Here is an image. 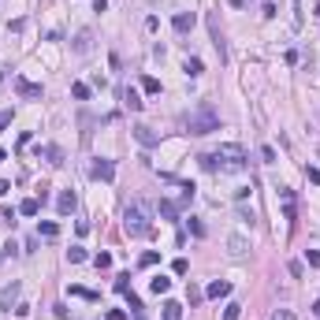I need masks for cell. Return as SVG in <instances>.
I'll return each mask as SVG.
<instances>
[{"label": "cell", "mask_w": 320, "mask_h": 320, "mask_svg": "<svg viewBox=\"0 0 320 320\" xmlns=\"http://www.w3.org/2000/svg\"><path fill=\"white\" fill-rule=\"evenodd\" d=\"M186 130H190L194 138H205V134H213V130H220V112H216L209 101H201L190 112V119H186Z\"/></svg>", "instance_id": "obj_1"}, {"label": "cell", "mask_w": 320, "mask_h": 320, "mask_svg": "<svg viewBox=\"0 0 320 320\" xmlns=\"http://www.w3.org/2000/svg\"><path fill=\"white\" fill-rule=\"evenodd\" d=\"M123 231H127L130 238H145V235L153 231V223H149V213H145V205L130 201V205L123 209Z\"/></svg>", "instance_id": "obj_2"}, {"label": "cell", "mask_w": 320, "mask_h": 320, "mask_svg": "<svg viewBox=\"0 0 320 320\" xmlns=\"http://www.w3.org/2000/svg\"><path fill=\"white\" fill-rule=\"evenodd\" d=\"M213 160H216V168H220V171H231V175H238V171L249 168V157H246L242 145H220V149L213 153Z\"/></svg>", "instance_id": "obj_3"}, {"label": "cell", "mask_w": 320, "mask_h": 320, "mask_svg": "<svg viewBox=\"0 0 320 320\" xmlns=\"http://www.w3.org/2000/svg\"><path fill=\"white\" fill-rule=\"evenodd\" d=\"M279 205H283V220H298V198H294V190L279 186Z\"/></svg>", "instance_id": "obj_4"}, {"label": "cell", "mask_w": 320, "mask_h": 320, "mask_svg": "<svg viewBox=\"0 0 320 320\" xmlns=\"http://www.w3.org/2000/svg\"><path fill=\"white\" fill-rule=\"evenodd\" d=\"M209 34H213V45H216V52H220V64L227 60V41H223V30H220V22H216V15H209Z\"/></svg>", "instance_id": "obj_5"}, {"label": "cell", "mask_w": 320, "mask_h": 320, "mask_svg": "<svg viewBox=\"0 0 320 320\" xmlns=\"http://www.w3.org/2000/svg\"><path fill=\"white\" fill-rule=\"evenodd\" d=\"M71 52H79V56H90V52H93V30H79V34L71 37Z\"/></svg>", "instance_id": "obj_6"}, {"label": "cell", "mask_w": 320, "mask_h": 320, "mask_svg": "<svg viewBox=\"0 0 320 320\" xmlns=\"http://www.w3.org/2000/svg\"><path fill=\"white\" fill-rule=\"evenodd\" d=\"M90 175H93V179H101V183H112V179H115V164H112V160H105V157H101V160H93V168H90Z\"/></svg>", "instance_id": "obj_7"}, {"label": "cell", "mask_w": 320, "mask_h": 320, "mask_svg": "<svg viewBox=\"0 0 320 320\" xmlns=\"http://www.w3.org/2000/svg\"><path fill=\"white\" fill-rule=\"evenodd\" d=\"M19 291H22L19 283H7V287H0V309H15V306H19Z\"/></svg>", "instance_id": "obj_8"}, {"label": "cell", "mask_w": 320, "mask_h": 320, "mask_svg": "<svg viewBox=\"0 0 320 320\" xmlns=\"http://www.w3.org/2000/svg\"><path fill=\"white\" fill-rule=\"evenodd\" d=\"M227 253L235 257V261H238V257H246V253H249V242H246V235H227Z\"/></svg>", "instance_id": "obj_9"}, {"label": "cell", "mask_w": 320, "mask_h": 320, "mask_svg": "<svg viewBox=\"0 0 320 320\" xmlns=\"http://www.w3.org/2000/svg\"><path fill=\"white\" fill-rule=\"evenodd\" d=\"M194 22H198V15H194V11H175L171 26H175L179 34H190V30H194Z\"/></svg>", "instance_id": "obj_10"}, {"label": "cell", "mask_w": 320, "mask_h": 320, "mask_svg": "<svg viewBox=\"0 0 320 320\" xmlns=\"http://www.w3.org/2000/svg\"><path fill=\"white\" fill-rule=\"evenodd\" d=\"M15 90H19V97H26V101H37V97H41V86H37V82H26V79H15Z\"/></svg>", "instance_id": "obj_11"}, {"label": "cell", "mask_w": 320, "mask_h": 320, "mask_svg": "<svg viewBox=\"0 0 320 320\" xmlns=\"http://www.w3.org/2000/svg\"><path fill=\"white\" fill-rule=\"evenodd\" d=\"M134 138H138V145H145V149L160 145V134H157V130H149V127H134Z\"/></svg>", "instance_id": "obj_12"}, {"label": "cell", "mask_w": 320, "mask_h": 320, "mask_svg": "<svg viewBox=\"0 0 320 320\" xmlns=\"http://www.w3.org/2000/svg\"><path fill=\"white\" fill-rule=\"evenodd\" d=\"M75 205H79V198H75L71 190H64V194L56 198V209H60V216H71V213H75Z\"/></svg>", "instance_id": "obj_13"}, {"label": "cell", "mask_w": 320, "mask_h": 320, "mask_svg": "<svg viewBox=\"0 0 320 320\" xmlns=\"http://www.w3.org/2000/svg\"><path fill=\"white\" fill-rule=\"evenodd\" d=\"M227 294H231V283H227V279H216V283L205 287V298H227Z\"/></svg>", "instance_id": "obj_14"}, {"label": "cell", "mask_w": 320, "mask_h": 320, "mask_svg": "<svg viewBox=\"0 0 320 320\" xmlns=\"http://www.w3.org/2000/svg\"><path fill=\"white\" fill-rule=\"evenodd\" d=\"M123 105H127L130 112H142V105H145V101L138 97V90H134V86H127V90H123Z\"/></svg>", "instance_id": "obj_15"}, {"label": "cell", "mask_w": 320, "mask_h": 320, "mask_svg": "<svg viewBox=\"0 0 320 320\" xmlns=\"http://www.w3.org/2000/svg\"><path fill=\"white\" fill-rule=\"evenodd\" d=\"M160 216L164 220H179V205L171 198H160Z\"/></svg>", "instance_id": "obj_16"}, {"label": "cell", "mask_w": 320, "mask_h": 320, "mask_svg": "<svg viewBox=\"0 0 320 320\" xmlns=\"http://www.w3.org/2000/svg\"><path fill=\"white\" fill-rule=\"evenodd\" d=\"M45 160H49L52 168H60V164H64V149H60V145H45Z\"/></svg>", "instance_id": "obj_17"}, {"label": "cell", "mask_w": 320, "mask_h": 320, "mask_svg": "<svg viewBox=\"0 0 320 320\" xmlns=\"http://www.w3.org/2000/svg\"><path fill=\"white\" fill-rule=\"evenodd\" d=\"M149 291H153V294H168V291H171V279H168V276L149 279Z\"/></svg>", "instance_id": "obj_18"}, {"label": "cell", "mask_w": 320, "mask_h": 320, "mask_svg": "<svg viewBox=\"0 0 320 320\" xmlns=\"http://www.w3.org/2000/svg\"><path fill=\"white\" fill-rule=\"evenodd\" d=\"M183 71H186V75H190V79H198V75H201V71H205V64H201V60H198V56H190V60H186V64H183Z\"/></svg>", "instance_id": "obj_19"}, {"label": "cell", "mask_w": 320, "mask_h": 320, "mask_svg": "<svg viewBox=\"0 0 320 320\" xmlns=\"http://www.w3.org/2000/svg\"><path fill=\"white\" fill-rule=\"evenodd\" d=\"M19 213H22V216H37V213H41V201H37V198H26V201L19 205Z\"/></svg>", "instance_id": "obj_20"}, {"label": "cell", "mask_w": 320, "mask_h": 320, "mask_svg": "<svg viewBox=\"0 0 320 320\" xmlns=\"http://www.w3.org/2000/svg\"><path fill=\"white\" fill-rule=\"evenodd\" d=\"M164 320H183V306L179 302H164Z\"/></svg>", "instance_id": "obj_21"}, {"label": "cell", "mask_w": 320, "mask_h": 320, "mask_svg": "<svg viewBox=\"0 0 320 320\" xmlns=\"http://www.w3.org/2000/svg\"><path fill=\"white\" fill-rule=\"evenodd\" d=\"M157 261H160V253H157V249H145V253L138 257V264H142V268H153Z\"/></svg>", "instance_id": "obj_22"}, {"label": "cell", "mask_w": 320, "mask_h": 320, "mask_svg": "<svg viewBox=\"0 0 320 320\" xmlns=\"http://www.w3.org/2000/svg\"><path fill=\"white\" fill-rule=\"evenodd\" d=\"M71 97H75V101H90V86H86V82H75V86H71Z\"/></svg>", "instance_id": "obj_23"}, {"label": "cell", "mask_w": 320, "mask_h": 320, "mask_svg": "<svg viewBox=\"0 0 320 320\" xmlns=\"http://www.w3.org/2000/svg\"><path fill=\"white\" fill-rule=\"evenodd\" d=\"M67 261H71V264H82V261H86V249H82V246H71V249H67Z\"/></svg>", "instance_id": "obj_24"}, {"label": "cell", "mask_w": 320, "mask_h": 320, "mask_svg": "<svg viewBox=\"0 0 320 320\" xmlns=\"http://www.w3.org/2000/svg\"><path fill=\"white\" fill-rule=\"evenodd\" d=\"M123 298H127V306H130V313H142V298H138L134 291H127L123 294Z\"/></svg>", "instance_id": "obj_25"}, {"label": "cell", "mask_w": 320, "mask_h": 320, "mask_svg": "<svg viewBox=\"0 0 320 320\" xmlns=\"http://www.w3.org/2000/svg\"><path fill=\"white\" fill-rule=\"evenodd\" d=\"M37 231H41V238H56V235H60V227H56V223H49V220H45Z\"/></svg>", "instance_id": "obj_26"}, {"label": "cell", "mask_w": 320, "mask_h": 320, "mask_svg": "<svg viewBox=\"0 0 320 320\" xmlns=\"http://www.w3.org/2000/svg\"><path fill=\"white\" fill-rule=\"evenodd\" d=\"M71 298H86V302H97V294L86 291V287H71Z\"/></svg>", "instance_id": "obj_27"}, {"label": "cell", "mask_w": 320, "mask_h": 320, "mask_svg": "<svg viewBox=\"0 0 320 320\" xmlns=\"http://www.w3.org/2000/svg\"><path fill=\"white\" fill-rule=\"evenodd\" d=\"M238 317H242V306H238V302H231V306L223 309V320H238Z\"/></svg>", "instance_id": "obj_28"}, {"label": "cell", "mask_w": 320, "mask_h": 320, "mask_svg": "<svg viewBox=\"0 0 320 320\" xmlns=\"http://www.w3.org/2000/svg\"><path fill=\"white\" fill-rule=\"evenodd\" d=\"M171 272H175V276H186V272H190V264H186V257H175V264H171Z\"/></svg>", "instance_id": "obj_29"}, {"label": "cell", "mask_w": 320, "mask_h": 320, "mask_svg": "<svg viewBox=\"0 0 320 320\" xmlns=\"http://www.w3.org/2000/svg\"><path fill=\"white\" fill-rule=\"evenodd\" d=\"M142 90H145V93H160V82L149 75V79H142Z\"/></svg>", "instance_id": "obj_30"}, {"label": "cell", "mask_w": 320, "mask_h": 320, "mask_svg": "<svg viewBox=\"0 0 320 320\" xmlns=\"http://www.w3.org/2000/svg\"><path fill=\"white\" fill-rule=\"evenodd\" d=\"M93 264H97V268H112V253H97Z\"/></svg>", "instance_id": "obj_31"}, {"label": "cell", "mask_w": 320, "mask_h": 320, "mask_svg": "<svg viewBox=\"0 0 320 320\" xmlns=\"http://www.w3.org/2000/svg\"><path fill=\"white\" fill-rule=\"evenodd\" d=\"M190 235H198V238H205V223H201V220H194V216H190Z\"/></svg>", "instance_id": "obj_32"}, {"label": "cell", "mask_w": 320, "mask_h": 320, "mask_svg": "<svg viewBox=\"0 0 320 320\" xmlns=\"http://www.w3.org/2000/svg\"><path fill=\"white\" fill-rule=\"evenodd\" d=\"M201 168H205V171H216V160H213V153H201Z\"/></svg>", "instance_id": "obj_33"}, {"label": "cell", "mask_w": 320, "mask_h": 320, "mask_svg": "<svg viewBox=\"0 0 320 320\" xmlns=\"http://www.w3.org/2000/svg\"><path fill=\"white\" fill-rule=\"evenodd\" d=\"M261 160L264 164H276V149H272V145H261Z\"/></svg>", "instance_id": "obj_34"}, {"label": "cell", "mask_w": 320, "mask_h": 320, "mask_svg": "<svg viewBox=\"0 0 320 320\" xmlns=\"http://www.w3.org/2000/svg\"><path fill=\"white\" fill-rule=\"evenodd\" d=\"M127 279H130V276H119V279H115V291H119V294H127V291H130Z\"/></svg>", "instance_id": "obj_35"}, {"label": "cell", "mask_w": 320, "mask_h": 320, "mask_svg": "<svg viewBox=\"0 0 320 320\" xmlns=\"http://www.w3.org/2000/svg\"><path fill=\"white\" fill-rule=\"evenodd\" d=\"M287 268H291V276H294V279H302V272H306V268H302V261H291Z\"/></svg>", "instance_id": "obj_36"}, {"label": "cell", "mask_w": 320, "mask_h": 320, "mask_svg": "<svg viewBox=\"0 0 320 320\" xmlns=\"http://www.w3.org/2000/svg\"><path fill=\"white\" fill-rule=\"evenodd\" d=\"M306 261L313 264V268H320V249H309V253H306Z\"/></svg>", "instance_id": "obj_37"}, {"label": "cell", "mask_w": 320, "mask_h": 320, "mask_svg": "<svg viewBox=\"0 0 320 320\" xmlns=\"http://www.w3.org/2000/svg\"><path fill=\"white\" fill-rule=\"evenodd\" d=\"M272 320H294V313H291V309H276V313H272Z\"/></svg>", "instance_id": "obj_38"}, {"label": "cell", "mask_w": 320, "mask_h": 320, "mask_svg": "<svg viewBox=\"0 0 320 320\" xmlns=\"http://www.w3.org/2000/svg\"><path fill=\"white\" fill-rule=\"evenodd\" d=\"M186 298H190V306H198V302H201V298H205V294H201V291H198V287H190V294H186Z\"/></svg>", "instance_id": "obj_39"}, {"label": "cell", "mask_w": 320, "mask_h": 320, "mask_svg": "<svg viewBox=\"0 0 320 320\" xmlns=\"http://www.w3.org/2000/svg\"><path fill=\"white\" fill-rule=\"evenodd\" d=\"M238 220H242V223H249V227H253V213H249V209H238Z\"/></svg>", "instance_id": "obj_40"}, {"label": "cell", "mask_w": 320, "mask_h": 320, "mask_svg": "<svg viewBox=\"0 0 320 320\" xmlns=\"http://www.w3.org/2000/svg\"><path fill=\"white\" fill-rule=\"evenodd\" d=\"M294 26H302V0H294Z\"/></svg>", "instance_id": "obj_41"}, {"label": "cell", "mask_w": 320, "mask_h": 320, "mask_svg": "<svg viewBox=\"0 0 320 320\" xmlns=\"http://www.w3.org/2000/svg\"><path fill=\"white\" fill-rule=\"evenodd\" d=\"M306 175H309V183H320V168H306Z\"/></svg>", "instance_id": "obj_42"}, {"label": "cell", "mask_w": 320, "mask_h": 320, "mask_svg": "<svg viewBox=\"0 0 320 320\" xmlns=\"http://www.w3.org/2000/svg\"><path fill=\"white\" fill-rule=\"evenodd\" d=\"M4 127H11V112H0V130Z\"/></svg>", "instance_id": "obj_43"}, {"label": "cell", "mask_w": 320, "mask_h": 320, "mask_svg": "<svg viewBox=\"0 0 320 320\" xmlns=\"http://www.w3.org/2000/svg\"><path fill=\"white\" fill-rule=\"evenodd\" d=\"M127 313H123V309H112V313H108V320H123Z\"/></svg>", "instance_id": "obj_44"}, {"label": "cell", "mask_w": 320, "mask_h": 320, "mask_svg": "<svg viewBox=\"0 0 320 320\" xmlns=\"http://www.w3.org/2000/svg\"><path fill=\"white\" fill-rule=\"evenodd\" d=\"M7 190H11V183H4V179H0V194H7Z\"/></svg>", "instance_id": "obj_45"}, {"label": "cell", "mask_w": 320, "mask_h": 320, "mask_svg": "<svg viewBox=\"0 0 320 320\" xmlns=\"http://www.w3.org/2000/svg\"><path fill=\"white\" fill-rule=\"evenodd\" d=\"M7 160V149H4V145H0V164H4Z\"/></svg>", "instance_id": "obj_46"}, {"label": "cell", "mask_w": 320, "mask_h": 320, "mask_svg": "<svg viewBox=\"0 0 320 320\" xmlns=\"http://www.w3.org/2000/svg\"><path fill=\"white\" fill-rule=\"evenodd\" d=\"M313 313H317V317H320V298H317V302H313Z\"/></svg>", "instance_id": "obj_47"}, {"label": "cell", "mask_w": 320, "mask_h": 320, "mask_svg": "<svg viewBox=\"0 0 320 320\" xmlns=\"http://www.w3.org/2000/svg\"><path fill=\"white\" fill-rule=\"evenodd\" d=\"M134 320H145V317H142V313H134Z\"/></svg>", "instance_id": "obj_48"}, {"label": "cell", "mask_w": 320, "mask_h": 320, "mask_svg": "<svg viewBox=\"0 0 320 320\" xmlns=\"http://www.w3.org/2000/svg\"><path fill=\"white\" fill-rule=\"evenodd\" d=\"M0 86H4V71H0Z\"/></svg>", "instance_id": "obj_49"}, {"label": "cell", "mask_w": 320, "mask_h": 320, "mask_svg": "<svg viewBox=\"0 0 320 320\" xmlns=\"http://www.w3.org/2000/svg\"><path fill=\"white\" fill-rule=\"evenodd\" d=\"M317 19H320V4H317Z\"/></svg>", "instance_id": "obj_50"}]
</instances>
